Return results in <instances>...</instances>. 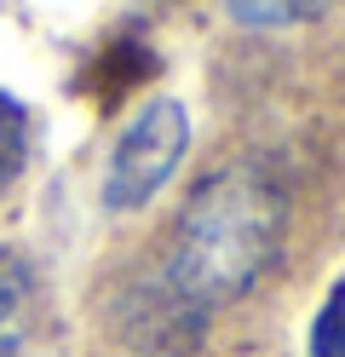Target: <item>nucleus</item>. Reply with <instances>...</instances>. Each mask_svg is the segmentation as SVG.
Wrapping results in <instances>:
<instances>
[{
  "label": "nucleus",
  "mask_w": 345,
  "mask_h": 357,
  "mask_svg": "<svg viewBox=\"0 0 345 357\" xmlns=\"http://www.w3.org/2000/svg\"><path fill=\"white\" fill-rule=\"evenodd\" d=\"M282 248V190L259 167H219L190 190L173 225L167 282L196 311L247 294Z\"/></svg>",
  "instance_id": "1"
},
{
  "label": "nucleus",
  "mask_w": 345,
  "mask_h": 357,
  "mask_svg": "<svg viewBox=\"0 0 345 357\" xmlns=\"http://www.w3.org/2000/svg\"><path fill=\"white\" fill-rule=\"evenodd\" d=\"M184 144H190V116H184V104L178 98H150L127 121V132L115 139L109 173H104V202L115 213L144 208L150 196L173 178Z\"/></svg>",
  "instance_id": "2"
},
{
  "label": "nucleus",
  "mask_w": 345,
  "mask_h": 357,
  "mask_svg": "<svg viewBox=\"0 0 345 357\" xmlns=\"http://www.w3.org/2000/svg\"><path fill=\"white\" fill-rule=\"evenodd\" d=\"M35 323V271L29 259L0 248V357H6Z\"/></svg>",
  "instance_id": "3"
},
{
  "label": "nucleus",
  "mask_w": 345,
  "mask_h": 357,
  "mask_svg": "<svg viewBox=\"0 0 345 357\" xmlns=\"http://www.w3.org/2000/svg\"><path fill=\"white\" fill-rule=\"evenodd\" d=\"M339 0H224V12L247 29H293V24H316L328 17Z\"/></svg>",
  "instance_id": "4"
},
{
  "label": "nucleus",
  "mask_w": 345,
  "mask_h": 357,
  "mask_svg": "<svg viewBox=\"0 0 345 357\" xmlns=\"http://www.w3.org/2000/svg\"><path fill=\"white\" fill-rule=\"evenodd\" d=\"M23 162H29V116L12 93H0V196L17 185Z\"/></svg>",
  "instance_id": "5"
},
{
  "label": "nucleus",
  "mask_w": 345,
  "mask_h": 357,
  "mask_svg": "<svg viewBox=\"0 0 345 357\" xmlns=\"http://www.w3.org/2000/svg\"><path fill=\"white\" fill-rule=\"evenodd\" d=\"M311 357H345V282H334V294L322 300V311H316Z\"/></svg>",
  "instance_id": "6"
}]
</instances>
